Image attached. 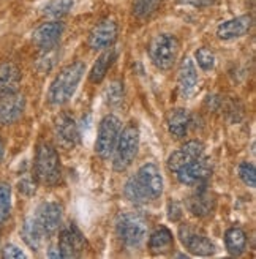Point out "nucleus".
Listing matches in <instances>:
<instances>
[{
    "mask_svg": "<svg viewBox=\"0 0 256 259\" xmlns=\"http://www.w3.org/2000/svg\"><path fill=\"white\" fill-rule=\"evenodd\" d=\"M166 125H168L169 133L176 139H182L187 136L188 128L191 125V114L182 108L171 109L166 115Z\"/></svg>",
    "mask_w": 256,
    "mask_h": 259,
    "instance_id": "nucleus-20",
    "label": "nucleus"
},
{
    "mask_svg": "<svg viewBox=\"0 0 256 259\" xmlns=\"http://www.w3.org/2000/svg\"><path fill=\"white\" fill-rule=\"evenodd\" d=\"M116 56H117L116 49L108 48L105 53L98 57V60L94 65V68L91 70V73H89V79H91V82L100 84L101 81L105 79L108 70L111 68V65L114 63V60H116Z\"/></svg>",
    "mask_w": 256,
    "mask_h": 259,
    "instance_id": "nucleus-24",
    "label": "nucleus"
},
{
    "mask_svg": "<svg viewBox=\"0 0 256 259\" xmlns=\"http://www.w3.org/2000/svg\"><path fill=\"white\" fill-rule=\"evenodd\" d=\"M204 155V146L202 142L199 141H188L185 144L177 149L176 152H173L168 158V167L169 171L173 172H177L181 167L193 163L195 160L201 158Z\"/></svg>",
    "mask_w": 256,
    "mask_h": 259,
    "instance_id": "nucleus-15",
    "label": "nucleus"
},
{
    "mask_svg": "<svg viewBox=\"0 0 256 259\" xmlns=\"http://www.w3.org/2000/svg\"><path fill=\"white\" fill-rule=\"evenodd\" d=\"M239 177L242 179V182H244L247 187L254 188L256 187V169H254V164L248 163V161L240 163V166H239Z\"/></svg>",
    "mask_w": 256,
    "mask_h": 259,
    "instance_id": "nucleus-30",
    "label": "nucleus"
},
{
    "mask_svg": "<svg viewBox=\"0 0 256 259\" xmlns=\"http://www.w3.org/2000/svg\"><path fill=\"white\" fill-rule=\"evenodd\" d=\"M119 36V25L112 19H105L98 22L95 27L91 30L87 38V46L92 51H101L108 49L116 43Z\"/></svg>",
    "mask_w": 256,
    "mask_h": 259,
    "instance_id": "nucleus-10",
    "label": "nucleus"
},
{
    "mask_svg": "<svg viewBox=\"0 0 256 259\" xmlns=\"http://www.w3.org/2000/svg\"><path fill=\"white\" fill-rule=\"evenodd\" d=\"M149 225L138 213L120 215L116 222V234L119 240L128 248H138L144 243L147 237Z\"/></svg>",
    "mask_w": 256,
    "mask_h": 259,
    "instance_id": "nucleus-6",
    "label": "nucleus"
},
{
    "mask_svg": "<svg viewBox=\"0 0 256 259\" xmlns=\"http://www.w3.org/2000/svg\"><path fill=\"white\" fill-rule=\"evenodd\" d=\"M35 176L38 182L53 187L59 184L62 177V164L57 150L49 144V142H41L36 149L35 155Z\"/></svg>",
    "mask_w": 256,
    "mask_h": 259,
    "instance_id": "nucleus-4",
    "label": "nucleus"
},
{
    "mask_svg": "<svg viewBox=\"0 0 256 259\" xmlns=\"http://www.w3.org/2000/svg\"><path fill=\"white\" fill-rule=\"evenodd\" d=\"M195 59L204 71H212L215 68V54L209 48H199L195 53Z\"/></svg>",
    "mask_w": 256,
    "mask_h": 259,
    "instance_id": "nucleus-29",
    "label": "nucleus"
},
{
    "mask_svg": "<svg viewBox=\"0 0 256 259\" xmlns=\"http://www.w3.org/2000/svg\"><path fill=\"white\" fill-rule=\"evenodd\" d=\"M19 191H22L24 194H32V193H35V184L29 179L22 180V182H19Z\"/></svg>",
    "mask_w": 256,
    "mask_h": 259,
    "instance_id": "nucleus-35",
    "label": "nucleus"
},
{
    "mask_svg": "<svg viewBox=\"0 0 256 259\" xmlns=\"http://www.w3.org/2000/svg\"><path fill=\"white\" fill-rule=\"evenodd\" d=\"M63 29H65L63 22L53 19L49 22L41 24L40 27H36L33 35H32V40L35 43V46L40 48L41 51L53 49L59 45L60 36L63 33Z\"/></svg>",
    "mask_w": 256,
    "mask_h": 259,
    "instance_id": "nucleus-14",
    "label": "nucleus"
},
{
    "mask_svg": "<svg viewBox=\"0 0 256 259\" xmlns=\"http://www.w3.org/2000/svg\"><path fill=\"white\" fill-rule=\"evenodd\" d=\"M0 251H2L0 256L4 259H25L27 257L19 247H16V245H13V243H7Z\"/></svg>",
    "mask_w": 256,
    "mask_h": 259,
    "instance_id": "nucleus-32",
    "label": "nucleus"
},
{
    "mask_svg": "<svg viewBox=\"0 0 256 259\" xmlns=\"http://www.w3.org/2000/svg\"><path fill=\"white\" fill-rule=\"evenodd\" d=\"M86 73V65L82 62H73L63 67L54 77L48 90V103L51 106H62L71 100L78 89L82 76Z\"/></svg>",
    "mask_w": 256,
    "mask_h": 259,
    "instance_id": "nucleus-2",
    "label": "nucleus"
},
{
    "mask_svg": "<svg viewBox=\"0 0 256 259\" xmlns=\"http://www.w3.org/2000/svg\"><path fill=\"white\" fill-rule=\"evenodd\" d=\"M174 247L173 232L168 228H158L149 237V250L153 254H166Z\"/></svg>",
    "mask_w": 256,
    "mask_h": 259,
    "instance_id": "nucleus-22",
    "label": "nucleus"
},
{
    "mask_svg": "<svg viewBox=\"0 0 256 259\" xmlns=\"http://www.w3.org/2000/svg\"><path fill=\"white\" fill-rule=\"evenodd\" d=\"M11 213V187L7 182H0V225L5 223Z\"/></svg>",
    "mask_w": 256,
    "mask_h": 259,
    "instance_id": "nucleus-28",
    "label": "nucleus"
},
{
    "mask_svg": "<svg viewBox=\"0 0 256 259\" xmlns=\"http://www.w3.org/2000/svg\"><path fill=\"white\" fill-rule=\"evenodd\" d=\"M225 245L229 254L240 256L247 250V234L240 228H229L225 232Z\"/></svg>",
    "mask_w": 256,
    "mask_h": 259,
    "instance_id": "nucleus-25",
    "label": "nucleus"
},
{
    "mask_svg": "<svg viewBox=\"0 0 256 259\" xmlns=\"http://www.w3.org/2000/svg\"><path fill=\"white\" fill-rule=\"evenodd\" d=\"M181 43L171 33H158L149 43V57L152 63L161 71H168L174 67L179 56Z\"/></svg>",
    "mask_w": 256,
    "mask_h": 259,
    "instance_id": "nucleus-5",
    "label": "nucleus"
},
{
    "mask_svg": "<svg viewBox=\"0 0 256 259\" xmlns=\"http://www.w3.org/2000/svg\"><path fill=\"white\" fill-rule=\"evenodd\" d=\"M179 237L184 247L195 256H210L215 253V245L202 231L195 229L190 225H182L179 228Z\"/></svg>",
    "mask_w": 256,
    "mask_h": 259,
    "instance_id": "nucleus-9",
    "label": "nucleus"
},
{
    "mask_svg": "<svg viewBox=\"0 0 256 259\" xmlns=\"http://www.w3.org/2000/svg\"><path fill=\"white\" fill-rule=\"evenodd\" d=\"M22 79L21 70L11 62L0 63V94L18 92Z\"/></svg>",
    "mask_w": 256,
    "mask_h": 259,
    "instance_id": "nucleus-21",
    "label": "nucleus"
},
{
    "mask_svg": "<svg viewBox=\"0 0 256 259\" xmlns=\"http://www.w3.org/2000/svg\"><path fill=\"white\" fill-rule=\"evenodd\" d=\"M182 205L179 204L177 201H171L168 204V218L171 222H179V220L182 218Z\"/></svg>",
    "mask_w": 256,
    "mask_h": 259,
    "instance_id": "nucleus-33",
    "label": "nucleus"
},
{
    "mask_svg": "<svg viewBox=\"0 0 256 259\" xmlns=\"http://www.w3.org/2000/svg\"><path fill=\"white\" fill-rule=\"evenodd\" d=\"M36 223L43 229L46 239L56 234L62 223V205L57 202H43L33 215Z\"/></svg>",
    "mask_w": 256,
    "mask_h": 259,
    "instance_id": "nucleus-13",
    "label": "nucleus"
},
{
    "mask_svg": "<svg viewBox=\"0 0 256 259\" xmlns=\"http://www.w3.org/2000/svg\"><path fill=\"white\" fill-rule=\"evenodd\" d=\"M139 149V128L135 120H132L123 130H120L116 147H114L112 167L117 172H122L132 166Z\"/></svg>",
    "mask_w": 256,
    "mask_h": 259,
    "instance_id": "nucleus-3",
    "label": "nucleus"
},
{
    "mask_svg": "<svg viewBox=\"0 0 256 259\" xmlns=\"http://www.w3.org/2000/svg\"><path fill=\"white\" fill-rule=\"evenodd\" d=\"M199 76L195 67V62L190 57H185L181 62V67H179V74H177V89L179 94H181L184 98L190 97L195 92V89L198 85Z\"/></svg>",
    "mask_w": 256,
    "mask_h": 259,
    "instance_id": "nucleus-18",
    "label": "nucleus"
},
{
    "mask_svg": "<svg viewBox=\"0 0 256 259\" xmlns=\"http://www.w3.org/2000/svg\"><path fill=\"white\" fill-rule=\"evenodd\" d=\"M25 111V98L19 92L0 94V125L18 122Z\"/></svg>",
    "mask_w": 256,
    "mask_h": 259,
    "instance_id": "nucleus-12",
    "label": "nucleus"
},
{
    "mask_svg": "<svg viewBox=\"0 0 256 259\" xmlns=\"http://www.w3.org/2000/svg\"><path fill=\"white\" fill-rule=\"evenodd\" d=\"M184 4H188L195 8H206V7H212L217 0H181Z\"/></svg>",
    "mask_w": 256,
    "mask_h": 259,
    "instance_id": "nucleus-34",
    "label": "nucleus"
},
{
    "mask_svg": "<svg viewBox=\"0 0 256 259\" xmlns=\"http://www.w3.org/2000/svg\"><path fill=\"white\" fill-rule=\"evenodd\" d=\"M176 174H177L179 182L184 184V185L204 187L207 184V180L212 177V163L206 157V153H204L201 158L181 167Z\"/></svg>",
    "mask_w": 256,
    "mask_h": 259,
    "instance_id": "nucleus-8",
    "label": "nucleus"
},
{
    "mask_svg": "<svg viewBox=\"0 0 256 259\" xmlns=\"http://www.w3.org/2000/svg\"><path fill=\"white\" fill-rule=\"evenodd\" d=\"M86 239L82 232L76 228L74 225H68L63 228L59 237V254L60 257H79L84 253Z\"/></svg>",
    "mask_w": 256,
    "mask_h": 259,
    "instance_id": "nucleus-11",
    "label": "nucleus"
},
{
    "mask_svg": "<svg viewBox=\"0 0 256 259\" xmlns=\"http://www.w3.org/2000/svg\"><path fill=\"white\" fill-rule=\"evenodd\" d=\"M215 205H217L215 196L204 187L187 199L188 210L198 218H206L212 215V212L215 210Z\"/></svg>",
    "mask_w": 256,
    "mask_h": 259,
    "instance_id": "nucleus-19",
    "label": "nucleus"
},
{
    "mask_svg": "<svg viewBox=\"0 0 256 259\" xmlns=\"http://www.w3.org/2000/svg\"><path fill=\"white\" fill-rule=\"evenodd\" d=\"M251 27H253V16L251 15L237 16V18H233L229 21L222 22L219 25V29H217V36L223 41L236 40V38L247 35Z\"/></svg>",
    "mask_w": 256,
    "mask_h": 259,
    "instance_id": "nucleus-17",
    "label": "nucleus"
},
{
    "mask_svg": "<svg viewBox=\"0 0 256 259\" xmlns=\"http://www.w3.org/2000/svg\"><path fill=\"white\" fill-rule=\"evenodd\" d=\"M123 100V87L120 82H114L106 90V101L109 105H119Z\"/></svg>",
    "mask_w": 256,
    "mask_h": 259,
    "instance_id": "nucleus-31",
    "label": "nucleus"
},
{
    "mask_svg": "<svg viewBox=\"0 0 256 259\" xmlns=\"http://www.w3.org/2000/svg\"><path fill=\"white\" fill-rule=\"evenodd\" d=\"M54 133H56V139L59 142V146H62L63 149H67V150L73 149L79 142L78 123H76L74 119L70 117L68 114H60L59 117L56 119Z\"/></svg>",
    "mask_w": 256,
    "mask_h": 259,
    "instance_id": "nucleus-16",
    "label": "nucleus"
},
{
    "mask_svg": "<svg viewBox=\"0 0 256 259\" xmlns=\"http://www.w3.org/2000/svg\"><path fill=\"white\" fill-rule=\"evenodd\" d=\"M2 158H4V142L0 139V161H2Z\"/></svg>",
    "mask_w": 256,
    "mask_h": 259,
    "instance_id": "nucleus-36",
    "label": "nucleus"
},
{
    "mask_svg": "<svg viewBox=\"0 0 256 259\" xmlns=\"http://www.w3.org/2000/svg\"><path fill=\"white\" fill-rule=\"evenodd\" d=\"M163 0H133V15L138 19H147L158 10Z\"/></svg>",
    "mask_w": 256,
    "mask_h": 259,
    "instance_id": "nucleus-27",
    "label": "nucleus"
},
{
    "mask_svg": "<svg viewBox=\"0 0 256 259\" xmlns=\"http://www.w3.org/2000/svg\"><path fill=\"white\" fill-rule=\"evenodd\" d=\"M163 193V177L155 163L143 164L123 187L125 198L133 204H147L157 201Z\"/></svg>",
    "mask_w": 256,
    "mask_h": 259,
    "instance_id": "nucleus-1",
    "label": "nucleus"
},
{
    "mask_svg": "<svg viewBox=\"0 0 256 259\" xmlns=\"http://www.w3.org/2000/svg\"><path fill=\"white\" fill-rule=\"evenodd\" d=\"M120 130H122V123L116 115L109 114L101 119L98 126V136L95 141V152L100 158L108 160L112 155Z\"/></svg>",
    "mask_w": 256,
    "mask_h": 259,
    "instance_id": "nucleus-7",
    "label": "nucleus"
},
{
    "mask_svg": "<svg viewBox=\"0 0 256 259\" xmlns=\"http://www.w3.org/2000/svg\"><path fill=\"white\" fill-rule=\"evenodd\" d=\"M73 5H74L73 0H51V2L43 8V15L51 19H54V21H59L63 16L68 15Z\"/></svg>",
    "mask_w": 256,
    "mask_h": 259,
    "instance_id": "nucleus-26",
    "label": "nucleus"
},
{
    "mask_svg": "<svg viewBox=\"0 0 256 259\" xmlns=\"http://www.w3.org/2000/svg\"><path fill=\"white\" fill-rule=\"evenodd\" d=\"M21 234H22V239L24 242L27 243V247H30L32 250H40V247L43 245L46 236H45V232L43 229L40 228V225L36 223V220L35 217H30L27 218L24 222L22 225V231H21Z\"/></svg>",
    "mask_w": 256,
    "mask_h": 259,
    "instance_id": "nucleus-23",
    "label": "nucleus"
}]
</instances>
